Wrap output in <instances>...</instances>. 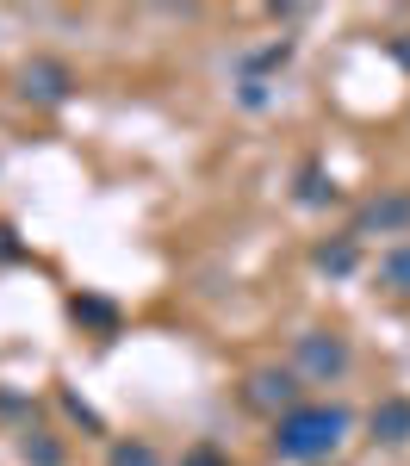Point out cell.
Returning a JSON list of instances; mask_svg holds the SVG:
<instances>
[{
	"instance_id": "obj_8",
	"label": "cell",
	"mask_w": 410,
	"mask_h": 466,
	"mask_svg": "<svg viewBox=\"0 0 410 466\" xmlns=\"http://www.w3.org/2000/svg\"><path fill=\"white\" fill-rule=\"evenodd\" d=\"M112 466H155L149 448H112Z\"/></svg>"
},
{
	"instance_id": "obj_7",
	"label": "cell",
	"mask_w": 410,
	"mask_h": 466,
	"mask_svg": "<svg viewBox=\"0 0 410 466\" xmlns=\"http://www.w3.org/2000/svg\"><path fill=\"white\" fill-rule=\"evenodd\" d=\"M385 280H392L398 292H410V243H405V249H392V255H385Z\"/></svg>"
},
{
	"instance_id": "obj_1",
	"label": "cell",
	"mask_w": 410,
	"mask_h": 466,
	"mask_svg": "<svg viewBox=\"0 0 410 466\" xmlns=\"http://www.w3.org/2000/svg\"><path fill=\"white\" fill-rule=\"evenodd\" d=\"M342 435H348V417L335 404H298L293 417H280L274 448L286 461H330L335 448H342Z\"/></svg>"
},
{
	"instance_id": "obj_4",
	"label": "cell",
	"mask_w": 410,
	"mask_h": 466,
	"mask_svg": "<svg viewBox=\"0 0 410 466\" xmlns=\"http://www.w3.org/2000/svg\"><path fill=\"white\" fill-rule=\"evenodd\" d=\"M69 69L63 63H50V56H37V63H25V94L32 100H44V106H56V100H69Z\"/></svg>"
},
{
	"instance_id": "obj_9",
	"label": "cell",
	"mask_w": 410,
	"mask_h": 466,
	"mask_svg": "<svg viewBox=\"0 0 410 466\" xmlns=\"http://www.w3.org/2000/svg\"><path fill=\"white\" fill-rule=\"evenodd\" d=\"M348 261H355V249H324V268H335V274H342Z\"/></svg>"
},
{
	"instance_id": "obj_3",
	"label": "cell",
	"mask_w": 410,
	"mask_h": 466,
	"mask_svg": "<svg viewBox=\"0 0 410 466\" xmlns=\"http://www.w3.org/2000/svg\"><path fill=\"white\" fill-rule=\"evenodd\" d=\"M249 404L293 417V410H298V373H286V367H261L255 380H249Z\"/></svg>"
},
{
	"instance_id": "obj_6",
	"label": "cell",
	"mask_w": 410,
	"mask_h": 466,
	"mask_svg": "<svg viewBox=\"0 0 410 466\" xmlns=\"http://www.w3.org/2000/svg\"><path fill=\"white\" fill-rule=\"evenodd\" d=\"M373 430L385 435V441H405V435H410V404H398V398L379 404V410H373Z\"/></svg>"
},
{
	"instance_id": "obj_5",
	"label": "cell",
	"mask_w": 410,
	"mask_h": 466,
	"mask_svg": "<svg viewBox=\"0 0 410 466\" xmlns=\"http://www.w3.org/2000/svg\"><path fill=\"white\" fill-rule=\"evenodd\" d=\"M405 224H410V199H379L361 218V230H405Z\"/></svg>"
},
{
	"instance_id": "obj_2",
	"label": "cell",
	"mask_w": 410,
	"mask_h": 466,
	"mask_svg": "<svg viewBox=\"0 0 410 466\" xmlns=\"http://www.w3.org/2000/svg\"><path fill=\"white\" fill-rule=\"evenodd\" d=\"M293 360L311 380H342V373H348V342H342V336H298Z\"/></svg>"
}]
</instances>
